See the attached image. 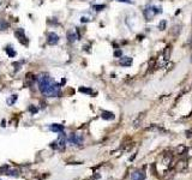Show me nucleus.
Returning <instances> with one entry per match:
<instances>
[{"label":"nucleus","instance_id":"1","mask_svg":"<svg viewBox=\"0 0 192 180\" xmlns=\"http://www.w3.org/2000/svg\"><path fill=\"white\" fill-rule=\"evenodd\" d=\"M40 91L47 97H58L61 95L60 85L47 75H42L37 78Z\"/></svg>","mask_w":192,"mask_h":180},{"label":"nucleus","instance_id":"2","mask_svg":"<svg viewBox=\"0 0 192 180\" xmlns=\"http://www.w3.org/2000/svg\"><path fill=\"white\" fill-rule=\"evenodd\" d=\"M60 136L58 137V139L54 142V143H52V148H54V149H58V150H63L65 148V144L67 142V137L64 132L59 133Z\"/></svg>","mask_w":192,"mask_h":180},{"label":"nucleus","instance_id":"3","mask_svg":"<svg viewBox=\"0 0 192 180\" xmlns=\"http://www.w3.org/2000/svg\"><path fill=\"white\" fill-rule=\"evenodd\" d=\"M157 13H161V9L156 7V6H149L144 11V17H145L147 21H151Z\"/></svg>","mask_w":192,"mask_h":180},{"label":"nucleus","instance_id":"4","mask_svg":"<svg viewBox=\"0 0 192 180\" xmlns=\"http://www.w3.org/2000/svg\"><path fill=\"white\" fill-rule=\"evenodd\" d=\"M67 142L76 144V145H82L83 144V137L81 135H76V133H71L67 137Z\"/></svg>","mask_w":192,"mask_h":180},{"label":"nucleus","instance_id":"5","mask_svg":"<svg viewBox=\"0 0 192 180\" xmlns=\"http://www.w3.org/2000/svg\"><path fill=\"white\" fill-rule=\"evenodd\" d=\"M14 35H16L17 40H18V41H19L22 45H28L29 40L27 39V36H25V34H24V30H23V29H18V30H16Z\"/></svg>","mask_w":192,"mask_h":180},{"label":"nucleus","instance_id":"6","mask_svg":"<svg viewBox=\"0 0 192 180\" xmlns=\"http://www.w3.org/2000/svg\"><path fill=\"white\" fill-rule=\"evenodd\" d=\"M59 39L60 37H59V36L55 32H49L47 35V43L50 45V46H54V45H57L59 42Z\"/></svg>","mask_w":192,"mask_h":180},{"label":"nucleus","instance_id":"7","mask_svg":"<svg viewBox=\"0 0 192 180\" xmlns=\"http://www.w3.org/2000/svg\"><path fill=\"white\" fill-rule=\"evenodd\" d=\"M119 64L121 66H125V67L131 66L132 65V58L131 57H121L120 60H119Z\"/></svg>","mask_w":192,"mask_h":180},{"label":"nucleus","instance_id":"8","mask_svg":"<svg viewBox=\"0 0 192 180\" xmlns=\"http://www.w3.org/2000/svg\"><path fill=\"white\" fill-rule=\"evenodd\" d=\"M131 180H145V174L143 172L136 171L131 174Z\"/></svg>","mask_w":192,"mask_h":180},{"label":"nucleus","instance_id":"9","mask_svg":"<svg viewBox=\"0 0 192 180\" xmlns=\"http://www.w3.org/2000/svg\"><path fill=\"white\" fill-rule=\"evenodd\" d=\"M49 130L53 132H57V133H61V132H64V126L60 124H52L49 126Z\"/></svg>","mask_w":192,"mask_h":180},{"label":"nucleus","instance_id":"10","mask_svg":"<svg viewBox=\"0 0 192 180\" xmlns=\"http://www.w3.org/2000/svg\"><path fill=\"white\" fill-rule=\"evenodd\" d=\"M101 117L103 118V119H106V120H113L114 118H115V115L112 113V112H107V111H104V112H102V114H101Z\"/></svg>","mask_w":192,"mask_h":180},{"label":"nucleus","instance_id":"11","mask_svg":"<svg viewBox=\"0 0 192 180\" xmlns=\"http://www.w3.org/2000/svg\"><path fill=\"white\" fill-rule=\"evenodd\" d=\"M67 39H68V41L70 42H75L77 39H78V36L75 34V32H67Z\"/></svg>","mask_w":192,"mask_h":180},{"label":"nucleus","instance_id":"12","mask_svg":"<svg viewBox=\"0 0 192 180\" xmlns=\"http://www.w3.org/2000/svg\"><path fill=\"white\" fill-rule=\"evenodd\" d=\"M6 53L9 54L10 57H14V55H16V52L13 50V47H12V46H9V47L6 48Z\"/></svg>","mask_w":192,"mask_h":180},{"label":"nucleus","instance_id":"13","mask_svg":"<svg viewBox=\"0 0 192 180\" xmlns=\"http://www.w3.org/2000/svg\"><path fill=\"white\" fill-rule=\"evenodd\" d=\"M79 91L81 93H84V94H93V90L90 88H79Z\"/></svg>","mask_w":192,"mask_h":180},{"label":"nucleus","instance_id":"14","mask_svg":"<svg viewBox=\"0 0 192 180\" xmlns=\"http://www.w3.org/2000/svg\"><path fill=\"white\" fill-rule=\"evenodd\" d=\"M166 25H167L166 19H162V21L160 22V24H159V29H160V30H165V29H166Z\"/></svg>","mask_w":192,"mask_h":180},{"label":"nucleus","instance_id":"15","mask_svg":"<svg viewBox=\"0 0 192 180\" xmlns=\"http://www.w3.org/2000/svg\"><path fill=\"white\" fill-rule=\"evenodd\" d=\"M93 9L95 11H102L103 9H106V5H95V6H93Z\"/></svg>","mask_w":192,"mask_h":180},{"label":"nucleus","instance_id":"16","mask_svg":"<svg viewBox=\"0 0 192 180\" xmlns=\"http://www.w3.org/2000/svg\"><path fill=\"white\" fill-rule=\"evenodd\" d=\"M121 55H123V52H121L120 49H116V50L114 52V57H115V58H120Z\"/></svg>","mask_w":192,"mask_h":180},{"label":"nucleus","instance_id":"17","mask_svg":"<svg viewBox=\"0 0 192 180\" xmlns=\"http://www.w3.org/2000/svg\"><path fill=\"white\" fill-rule=\"evenodd\" d=\"M170 55V47H167V52L165 50V59H169Z\"/></svg>","mask_w":192,"mask_h":180},{"label":"nucleus","instance_id":"18","mask_svg":"<svg viewBox=\"0 0 192 180\" xmlns=\"http://www.w3.org/2000/svg\"><path fill=\"white\" fill-rule=\"evenodd\" d=\"M16 99H17V96H16V95H12V99H11V100L9 99V100H7V103H9V104H13V102L16 101Z\"/></svg>","mask_w":192,"mask_h":180},{"label":"nucleus","instance_id":"19","mask_svg":"<svg viewBox=\"0 0 192 180\" xmlns=\"http://www.w3.org/2000/svg\"><path fill=\"white\" fill-rule=\"evenodd\" d=\"M7 28V23H5L4 21H0V29H6Z\"/></svg>","mask_w":192,"mask_h":180},{"label":"nucleus","instance_id":"20","mask_svg":"<svg viewBox=\"0 0 192 180\" xmlns=\"http://www.w3.org/2000/svg\"><path fill=\"white\" fill-rule=\"evenodd\" d=\"M116 1H120V3H129V4H132V0H116Z\"/></svg>","mask_w":192,"mask_h":180},{"label":"nucleus","instance_id":"21","mask_svg":"<svg viewBox=\"0 0 192 180\" xmlns=\"http://www.w3.org/2000/svg\"><path fill=\"white\" fill-rule=\"evenodd\" d=\"M82 22H83V23H85V22H89V18L83 17V18H82Z\"/></svg>","mask_w":192,"mask_h":180}]
</instances>
